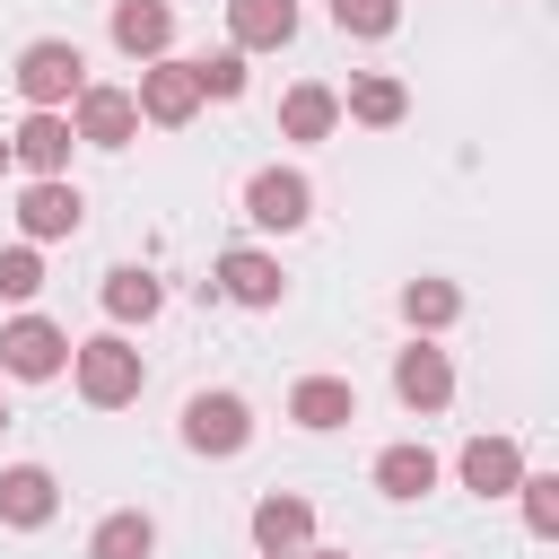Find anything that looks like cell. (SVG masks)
Returning a JSON list of instances; mask_svg holds the SVG:
<instances>
[{"label": "cell", "mask_w": 559, "mask_h": 559, "mask_svg": "<svg viewBox=\"0 0 559 559\" xmlns=\"http://www.w3.org/2000/svg\"><path fill=\"white\" fill-rule=\"evenodd\" d=\"M70 384H79V402H96V411H122V402H140V384H148V358H140L122 332H96V341H70Z\"/></svg>", "instance_id": "obj_1"}, {"label": "cell", "mask_w": 559, "mask_h": 559, "mask_svg": "<svg viewBox=\"0 0 559 559\" xmlns=\"http://www.w3.org/2000/svg\"><path fill=\"white\" fill-rule=\"evenodd\" d=\"M9 79H17V96H26V105L70 114V96L87 87V61H79V44H70V35H35V44L17 52V70H9Z\"/></svg>", "instance_id": "obj_2"}, {"label": "cell", "mask_w": 559, "mask_h": 559, "mask_svg": "<svg viewBox=\"0 0 559 559\" xmlns=\"http://www.w3.org/2000/svg\"><path fill=\"white\" fill-rule=\"evenodd\" d=\"M131 105H140V122H157V131H183L210 96H201V79H192V61H175V52H157V61H140V87H131Z\"/></svg>", "instance_id": "obj_3"}, {"label": "cell", "mask_w": 559, "mask_h": 559, "mask_svg": "<svg viewBox=\"0 0 559 559\" xmlns=\"http://www.w3.org/2000/svg\"><path fill=\"white\" fill-rule=\"evenodd\" d=\"M61 367H70V332H61V323H44V314H9V323H0V376L52 384Z\"/></svg>", "instance_id": "obj_4"}, {"label": "cell", "mask_w": 559, "mask_h": 559, "mask_svg": "<svg viewBox=\"0 0 559 559\" xmlns=\"http://www.w3.org/2000/svg\"><path fill=\"white\" fill-rule=\"evenodd\" d=\"M79 218H87V201H79L70 175H26V192H17V236H26V245L79 236Z\"/></svg>", "instance_id": "obj_5"}, {"label": "cell", "mask_w": 559, "mask_h": 559, "mask_svg": "<svg viewBox=\"0 0 559 559\" xmlns=\"http://www.w3.org/2000/svg\"><path fill=\"white\" fill-rule=\"evenodd\" d=\"M183 445H192V454H245V445H253L245 393H192V402H183Z\"/></svg>", "instance_id": "obj_6"}, {"label": "cell", "mask_w": 559, "mask_h": 559, "mask_svg": "<svg viewBox=\"0 0 559 559\" xmlns=\"http://www.w3.org/2000/svg\"><path fill=\"white\" fill-rule=\"evenodd\" d=\"M70 131L87 140V148H131L140 140V105H131V87H79L70 96Z\"/></svg>", "instance_id": "obj_7"}, {"label": "cell", "mask_w": 559, "mask_h": 559, "mask_svg": "<svg viewBox=\"0 0 559 559\" xmlns=\"http://www.w3.org/2000/svg\"><path fill=\"white\" fill-rule=\"evenodd\" d=\"M245 218H253V227H271V236H288V227H306V218H314V183H306L297 166H262V175L245 183Z\"/></svg>", "instance_id": "obj_8"}, {"label": "cell", "mask_w": 559, "mask_h": 559, "mask_svg": "<svg viewBox=\"0 0 559 559\" xmlns=\"http://www.w3.org/2000/svg\"><path fill=\"white\" fill-rule=\"evenodd\" d=\"M393 393H402V411H419V419L445 411V402H454V358H445L428 332H411V349L393 358Z\"/></svg>", "instance_id": "obj_9"}, {"label": "cell", "mask_w": 559, "mask_h": 559, "mask_svg": "<svg viewBox=\"0 0 559 559\" xmlns=\"http://www.w3.org/2000/svg\"><path fill=\"white\" fill-rule=\"evenodd\" d=\"M70 148H79V131L52 105H26V122L9 131V166H26V175H70Z\"/></svg>", "instance_id": "obj_10"}, {"label": "cell", "mask_w": 559, "mask_h": 559, "mask_svg": "<svg viewBox=\"0 0 559 559\" xmlns=\"http://www.w3.org/2000/svg\"><path fill=\"white\" fill-rule=\"evenodd\" d=\"M210 288H218L227 306H253V314H262V306L288 297V271H280L262 245H236V253H218V280H210Z\"/></svg>", "instance_id": "obj_11"}, {"label": "cell", "mask_w": 559, "mask_h": 559, "mask_svg": "<svg viewBox=\"0 0 559 559\" xmlns=\"http://www.w3.org/2000/svg\"><path fill=\"white\" fill-rule=\"evenodd\" d=\"M52 515H61V480L44 463H9L0 472V524L9 533H44Z\"/></svg>", "instance_id": "obj_12"}, {"label": "cell", "mask_w": 559, "mask_h": 559, "mask_svg": "<svg viewBox=\"0 0 559 559\" xmlns=\"http://www.w3.org/2000/svg\"><path fill=\"white\" fill-rule=\"evenodd\" d=\"M454 480H463L472 498H515V480H524V445H515V437H472V445L454 454Z\"/></svg>", "instance_id": "obj_13"}, {"label": "cell", "mask_w": 559, "mask_h": 559, "mask_svg": "<svg viewBox=\"0 0 559 559\" xmlns=\"http://www.w3.org/2000/svg\"><path fill=\"white\" fill-rule=\"evenodd\" d=\"M306 542H314V507H306L297 489L253 498V550H262V559H297Z\"/></svg>", "instance_id": "obj_14"}, {"label": "cell", "mask_w": 559, "mask_h": 559, "mask_svg": "<svg viewBox=\"0 0 559 559\" xmlns=\"http://www.w3.org/2000/svg\"><path fill=\"white\" fill-rule=\"evenodd\" d=\"M288 419L314 428V437H323V428H349V419H358V384H349V376H297V384H288Z\"/></svg>", "instance_id": "obj_15"}, {"label": "cell", "mask_w": 559, "mask_h": 559, "mask_svg": "<svg viewBox=\"0 0 559 559\" xmlns=\"http://www.w3.org/2000/svg\"><path fill=\"white\" fill-rule=\"evenodd\" d=\"M114 44H122L131 61L175 52V0H114Z\"/></svg>", "instance_id": "obj_16"}, {"label": "cell", "mask_w": 559, "mask_h": 559, "mask_svg": "<svg viewBox=\"0 0 559 559\" xmlns=\"http://www.w3.org/2000/svg\"><path fill=\"white\" fill-rule=\"evenodd\" d=\"M297 35V0H227V44L236 52H280Z\"/></svg>", "instance_id": "obj_17"}, {"label": "cell", "mask_w": 559, "mask_h": 559, "mask_svg": "<svg viewBox=\"0 0 559 559\" xmlns=\"http://www.w3.org/2000/svg\"><path fill=\"white\" fill-rule=\"evenodd\" d=\"M332 131H341V87L297 79V87L280 96V140H332Z\"/></svg>", "instance_id": "obj_18"}, {"label": "cell", "mask_w": 559, "mask_h": 559, "mask_svg": "<svg viewBox=\"0 0 559 559\" xmlns=\"http://www.w3.org/2000/svg\"><path fill=\"white\" fill-rule=\"evenodd\" d=\"M341 114H349V122H367V131H393V122L411 114V87H402L393 70H367V79H349Z\"/></svg>", "instance_id": "obj_19"}, {"label": "cell", "mask_w": 559, "mask_h": 559, "mask_svg": "<svg viewBox=\"0 0 559 559\" xmlns=\"http://www.w3.org/2000/svg\"><path fill=\"white\" fill-rule=\"evenodd\" d=\"M96 297H105V314H114V323H157V306H166L157 271H131V262H122V271H105V288H96Z\"/></svg>", "instance_id": "obj_20"}, {"label": "cell", "mask_w": 559, "mask_h": 559, "mask_svg": "<svg viewBox=\"0 0 559 559\" xmlns=\"http://www.w3.org/2000/svg\"><path fill=\"white\" fill-rule=\"evenodd\" d=\"M376 489L384 498H428L437 489V454L428 445H384L376 454Z\"/></svg>", "instance_id": "obj_21"}, {"label": "cell", "mask_w": 559, "mask_h": 559, "mask_svg": "<svg viewBox=\"0 0 559 559\" xmlns=\"http://www.w3.org/2000/svg\"><path fill=\"white\" fill-rule=\"evenodd\" d=\"M157 550V524L140 515V507H114L96 533H87V559H148Z\"/></svg>", "instance_id": "obj_22"}, {"label": "cell", "mask_w": 559, "mask_h": 559, "mask_svg": "<svg viewBox=\"0 0 559 559\" xmlns=\"http://www.w3.org/2000/svg\"><path fill=\"white\" fill-rule=\"evenodd\" d=\"M463 314V288L454 280H402V323L411 332H445Z\"/></svg>", "instance_id": "obj_23"}, {"label": "cell", "mask_w": 559, "mask_h": 559, "mask_svg": "<svg viewBox=\"0 0 559 559\" xmlns=\"http://www.w3.org/2000/svg\"><path fill=\"white\" fill-rule=\"evenodd\" d=\"M515 498H524V533L533 542H559V472H524Z\"/></svg>", "instance_id": "obj_24"}, {"label": "cell", "mask_w": 559, "mask_h": 559, "mask_svg": "<svg viewBox=\"0 0 559 559\" xmlns=\"http://www.w3.org/2000/svg\"><path fill=\"white\" fill-rule=\"evenodd\" d=\"M332 26L376 44V35H393V26H402V0H332Z\"/></svg>", "instance_id": "obj_25"}, {"label": "cell", "mask_w": 559, "mask_h": 559, "mask_svg": "<svg viewBox=\"0 0 559 559\" xmlns=\"http://www.w3.org/2000/svg\"><path fill=\"white\" fill-rule=\"evenodd\" d=\"M35 288H44V253H35V245H9V253H0V297L26 306Z\"/></svg>", "instance_id": "obj_26"}, {"label": "cell", "mask_w": 559, "mask_h": 559, "mask_svg": "<svg viewBox=\"0 0 559 559\" xmlns=\"http://www.w3.org/2000/svg\"><path fill=\"white\" fill-rule=\"evenodd\" d=\"M192 79H201V96H245V52L227 44V52H210V61H192Z\"/></svg>", "instance_id": "obj_27"}, {"label": "cell", "mask_w": 559, "mask_h": 559, "mask_svg": "<svg viewBox=\"0 0 559 559\" xmlns=\"http://www.w3.org/2000/svg\"><path fill=\"white\" fill-rule=\"evenodd\" d=\"M297 559H349V550H314V542H306V550H297Z\"/></svg>", "instance_id": "obj_28"}, {"label": "cell", "mask_w": 559, "mask_h": 559, "mask_svg": "<svg viewBox=\"0 0 559 559\" xmlns=\"http://www.w3.org/2000/svg\"><path fill=\"white\" fill-rule=\"evenodd\" d=\"M0 166H9V140H0Z\"/></svg>", "instance_id": "obj_29"}, {"label": "cell", "mask_w": 559, "mask_h": 559, "mask_svg": "<svg viewBox=\"0 0 559 559\" xmlns=\"http://www.w3.org/2000/svg\"><path fill=\"white\" fill-rule=\"evenodd\" d=\"M0 428H9V402H0Z\"/></svg>", "instance_id": "obj_30"}]
</instances>
